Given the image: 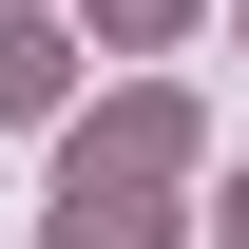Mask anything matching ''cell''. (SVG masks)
I'll return each mask as SVG.
<instances>
[{
    "label": "cell",
    "instance_id": "6da1fadb",
    "mask_svg": "<svg viewBox=\"0 0 249 249\" xmlns=\"http://www.w3.org/2000/svg\"><path fill=\"white\" fill-rule=\"evenodd\" d=\"M58 77H77V38L38 0H0V115H58Z\"/></svg>",
    "mask_w": 249,
    "mask_h": 249
},
{
    "label": "cell",
    "instance_id": "277c9868",
    "mask_svg": "<svg viewBox=\"0 0 249 249\" xmlns=\"http://www.w3.org/2000/svg\"><path fill=\"white\" fill-rule=\"evenodd\" d=\"M230 249H249V192H230Z\"/></svg>",
    "mask_w": 249,
    "mask_h": 249
},
{
    "label": "cell",
    "instance_id": "3957f363",
    "mask_svg": "<svg viewBox=\"0 0 249 249\" xmlns=\"http://www.w3.org/2000/svg\"><path fill=\"white\" fill-rule=\"evenodd\" d=\"M173 19H192V0H96V38H173Z\"/></svg>",
    "mask_w": 249,
    "mask_h": 249
},
{
    "label": "cell",
    "instance_id": "7a4b0ae2",
    "mask_svg": "<svg viewBox=\"0 0 249 249\" xmlns=\"http://www.w3.org/2000/svg\"><path fill=\"white\" fill-rule=\"evenodd\" d=\"M58 249H154V211H134L115 173H77V192H58Z\"/></svg>",
    "mask_w": 249,
    "mask_h": 249
}]
</instances>
